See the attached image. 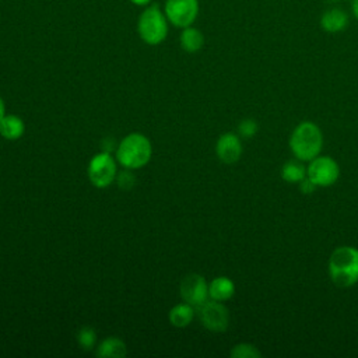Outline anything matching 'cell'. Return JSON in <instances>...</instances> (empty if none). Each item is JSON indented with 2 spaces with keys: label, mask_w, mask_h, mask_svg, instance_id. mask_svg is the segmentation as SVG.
<instances>
[{
  "label": "cell",
  "mask_w": 358,
  "mask_h": 358,
  "mask_svg": "<svg viewBox=\"0 0 358 358\" xmlns=\"http://www.w3.org/2000/svg\"><path fill=\"white\" fill-rule=\"evenodd\" d=\"M4 115H6V106H4V102H3V99L0 96V120L3 119Z\"/></svg>",
  "instance_id": "d4e9b609"
},
{
  "label": "cell",
  "mask_w": 358,
  "mask_h": 358,
  "mask_svg": "<svg viewBox=\"0 0 358 358\" xmlns=\"http://www.w3.org/2000/svg\"><path fill=\"white\" fill-rule=\"evenodd\" d=\"M24 122L15 115H4L0 120V134L7 140H17L24 134Z\"/></svg>",
  "instance_id": "5bb4252c"
},
{
  "label": "cell",
  "mask_w": 358,
  "mask_h": 358,
  "mask_svg": "<svg viewBox=\"0 0 358 358\" xmlns=\"http://www.w3.org/2000/svg\"><path fill=\"white\" fill-rule=\"evenodd\" d=\"M320 28L329 34H337L348 27V14L341 7H330L320 15Z\"/></svg>",
  "instance_id": "8fae6325"
},
{
  "label": "cell",
  "mask_w": 358,
  "mask_h": 358,
  "mask_svg": "<svg viewBox=\"0 0 358 358\" xmlns=\"http://www.w3.org/2000/svg\"><path fill=\"white\" fill-rule=\"evenodd\" d=\"M351 11H352V15L358 20V0L351 1Z\"/></svg>",
  "instance_id": "603a6c76"
},
{
  "label": "cell",
  "mask_w": 358,
  "mask_h": 358,
  "mask_svg": "<svg viewBox=\"0 0 358 358\" xmlns=\"http://www.w3.org/2000/svg\"><path fill=\"white\" fill-rule=\"evenodd\" d=\"M331 282L340 288H348L358 282V249L354 246L336 248L327 262Z\"/></svg>",
  "instance_id": "6da1fadb"
},
{
  "label": "cell",
  "mask_w": 358,
  "mask_h": 358,
  "mask_svg": "<svg viewBox=\"0 0 358 358\" xmlns=\"http://www.w3.org/2000/svg\"><path fill=\"white\" fill-rule=\"evenodd\" d=\"M281 178L287 183H299L306 178V166L301 159H289L281 168Z\"/></svg>",
  "instance_id": "e0dca14e"
},
{
  "label": "cell",
  "mask_w": 358,
  "mask_h": 358,
  "mask_svg": "<svg viewBox=\"0 0 358 358\" xmlns=\"http://www.w3.org/2000/svg\"><path fill=\"white\" fill-rule=\"evenodd\" d=\"M234 294H235V285L232 280L225 275L215 277L208 284V295L214 301H220V302L228 301L232 298Z\"/></svg>",
  "instance_id": "7c38bea8"
},
{
  "label": "cell",
  "mask_w": 358,
  "mask_h": 358,
  "mask_svg": "<svg viewBox=\"0 0 358 358\" xmlns=\"http://www.w3.org/2000/svg\"><path fill=\"white\" fill-rule=\"evenodd\" d=\"M130 1L136 6H148L151 3V0H130Z\"/></svg>",
  "instance_id": "cb8c5ba5"
},
{
  "label": "cell",
  "mask_w": 358,
  "mask_h": 358,
  "mask_svg": "<svg viewBox=\"0 0 358 358\" xmlns=\"http://www.w3.org/2000/svg\"><path fill=\"white\" fill-rule=\"evenodd\" d=\"M152 147L150 140L141 133L127 134L116 148V158L126 169H137L148 164Z\"/></svg>",
  "instance_id": "3957f363"
},
{
  "label": "cell",
  "mask_w": 358,
  "mask_h": 358,
  "mask_svg": "<svg viewBox=\"0 0 358 358\" xmlns=\"http://www.w3.org/2000/svg\"><path fill=\"white\" fill-rule=\"evenodd\" d=\"M229 355L232 358H260L262 352L253 344L239 343L232 347V350L229 351Z\"/></svg>",
  "instance_id": "ac0fdd59"
},
{
  "label": "cell",
  "mask_w": 358,
  "mask_h": 358,
  "mask_svg": "<svg viewBox=\"0 0 358 358\" xmlns=\"http://www.w3.org/2000/svg\"><path fill=\"white\" fill-rule=\"evenodd\" d=\"M199 316L201 324L211 331H224L228 329L229 312L220 301H206L199 308Z\"/></svg>",
  "instance_id": "ba28073f"
},
{
  "label": "cell",
  "mask_w": 358,
  "mask_h": 358,
  "mask_svg": "<svg viewBox=\"0 0 358 358\" xmlns=\"http://www.w3.org/2000/svg\"><path fill=\"white\" fill-rule=\"evenodd\" d=\"M215 154L225 164L236 162L242 155V143L238 134L224 133L215 144Z\"/></svg>",
  "instance_id": "30bf717a"
},
{
  "label": "cell",
  "mask_w": 358,
  "mask_h": 358,
  "mask_svg": "<svg viewBox=\"0 0 358 358\" xmlns=\"http://www.w3.org/2000/svg\"><path fill=\"white\" fill-rule=\"evenodd\" d=\"M164 13L175 27H190L199 15V0H166Z\"/></svg>",
  "instance_id": "52a82bcc"
},
{
  "label": "cell",
  "mask_w": 358,
  "mask_h": 358,
  "mask_svg": "<svg viewBox=\"0 0 358 358\" xmlns=\"http://www.w3.org/2000/svg\"><path fill=\"white\" fill-rule=\"evenodd\" d=\"M299 190L302 192V193H305V194H310V193H313L315 190H316V185L306 176L305 179H302L299 183Z\"/></svg>",
  "instance_id": "7402d4cb"
},
{
  "label": "cell",
  "mask_w": 358,
  "mask_h": 358,
  "mask_svg": "<svg viewBox=\"0 0 358 358\" xmlns=\"http://www.w3.org/2000/svg\"><path fill=\"white\" fill-rule=\"evenodd\" d=\"M116 162L109 152L94 155L88 164V178L95 187H106L116 179Z\"/></svg>",
  "instance_id": "8992f818"
},
{
  "label": "cell",
  "mask_w": 358,
  "mask_h": 358,
  "mask_svg": "<svg viewBox=\"0 0 358 358\" xmlns=\"http://www.w3.org/2000/svg\"><path fill=\"white\" fill-rule=\"evenodd\" d=\"M323 147V133L320 127L309 120L295 126L289 136V148L295 158L309 162L320 155Z\"/></svg>",
  "instance_id": "7a4b0ae2"
},
{
  "label": "cell",
  "mask_w": 358,
  "mask_h": 358,
  "mask_svg": "<svg viewBox=\"0 0 358 358\" xmlns=\"http://www.w3.org/2000/svg\"><path fill=\"white\" fill-rule=\"evenodd\" d=\"M140 38L147 45H159L168 35V18L157 6H148L140 15L137 22Z\"/></svg>",
  "instance_id": "277c9868"
},
{
  "label": "cell",
  "mask_w": 358,
  "mask_h": 358,
  "mask_svg": "<svg viewBox=\"0 0 358 358\" xmlns=\"http://www.w3.org/2000/svg\"><path fill=\"white\" fill-rule=\"evenodd\" d=\"M179 42H180V48L187 52V53H196L199 52L203 45H204V36L201 34V31H199L197 28L186 27L183 28L180 36H179Z\"/></svg>",
  "instance_id": "4fadbf2b"
},
{
  "label": "cell",
  "mask_w": 358,
  "mask_h": 358,
  "mask_svg": "<svg viewBox=\"0 0 358 358\" xmlns=\"http://www.w3.org/2000/svg\"><path fill=\"white\" fill-rule=\"evenodd\" d=\"M306 176L317 186L327 187L337 182L340 176L338 164L329 155H317L306 166Z\"/></svg>",
  "instance_id": "5b68a950"
},
{
  "label": "cell",
  "mask_w": 358,
  "mask_h": 358,
  "mask_svg": "<svg viewBox=\"0 0 358 358\" xmlns=\"http://www.w3.org/2000/svg\"><path fill=\"white\" fill-rule=\"evenodd\" d=\"M126 354H127L126 344L117 337H109L103 340L96 350V355L103 358H122Z\"/></svg>",
  "instance_id": "2e32d148"
},
{
  "label": "cell",
  "mask_w": 358,
  "mask_h": 358,
  "mask_svg": "<svg viewBox=\"0 0 358 358\" xmlns=\"http://www.w3.org/2000/svg\"><path fill=\"white\" fill-rule=\"evenodd\" d=\"M180 296L193 308H200L208 301V284L204 277L196 273L187 274L180 282Z\"/></svg>",
  "instance_id": "9c48e42d"
},
{
  "label": "cell",
  "mask_w": 358,
  "mask_h": 358,
  "mask_svg": "<svg viewBox=\"0 0 358 358\" xmlns=\"http://www.w3.org/2000/svg\"><path fill=\"white\" fill-rule=\"evenodd\" d=\"M117 185L123 189V190H129L133 187L134 185V175L127 169L123 171L120 173H117Z\"/></svg>",
  "instance_id": "44dd1931"
},
{
  "label": "cell",
  "mask_w": 358,
  "mask_h": 358,
  "mask_svg": "<svg viewBox=\"0 0 358 358\" xmlns=\"http://www.w3.org/2000/svg\"><path fill=\"white\" fill-rule=\"evenodd\" d=\"M194 317V308L187 302L175 305L169 310V322L175 327H186Z\"/></svg>",
  "instance_id": "9a60e30c"
},
{
  "label": "cell",
  "mask_w": 358,
  "mask_h": 358,
  "mask_svg": "<svg viewBox=\"0 0 358 358\" xmlns=\"http://www.w3.org/2000/svg\"><path fill=\"white\" fill-rule=\"evenodd\" d=\"M257 129H259L257 122L255 119L248 117V119H243V120L239 122V124H238V134L241 137H243V138H252L256 134Z\"/></svg>",
  "instance_id": "ffe728a7"
},
{
  "label": "cell",
  "mask_w": 358,
  "mask_h": 358,
  "mask_svg": "<svg viewBox=\"0 0 358 358\" xmlns=\"http://www.w3.org/2000/svg\"><path fill=\"white\" fill-rule=\"evenodd\" d=\"M77 341L81 348L91 350L95 345L96 334L91 327H83V329H80V331L77 334Z\"/></svg>",
  "instance_id": "d6986e66"
}]
</instances>
